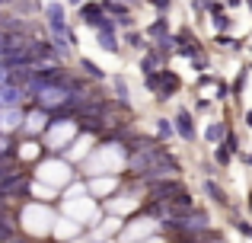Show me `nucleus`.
<instances>
[{
  "mask_svg": "<svg viewBox=\"0 0 252 243\" xmlns=\"http://www.w3.org/2000/svg\"><path fill=\"white\" fill-rule=\"evenodd\" d=\"M58 211L67 214V218H74V221H80L86 231H90V227L96 224L99 218H102V205H99V202L90 195V189H86V179H83V176L74 182V186H67V189L61 192Z\"/></svg>",
  "mask_w": 252,
  "mask_h": 243,
  "instance_id": "1",
  "label": "nucleus"
},
{
  "mask_svg": "<svg viewBox=\"0 0 252 243\" xmlns=\"http://www.w3.org/2000/svg\"><path fill=\"white\" fill-rule=\"evenodd\" d=\"M125 154L122 144H102L99 141L93 147V154L80 163V176L83 179H93V176H125Z\"/></svg>",
  "mask_w": 252,
  "mask_h": 243,
  "instance_id": "2",
  "label": "nucleus"
},
{
  "mask_svg": "<svg viewBox=\"0 0 252 243\" xmlns=\"http://www.w3.org/2000/svg\"><path fill=\"white\" fill-rule=\"evenodd\" d=\"M32 176H35V182H45V186L64 192L67 186H74V182L80 179V167H74L64 154H45L42 160L32 167Z\"/></svg>",
  "mask_w": 252,
  "mask_h": 243,
  "instance_id": "3",
  "label": "nucleus"
},
{
  "mask_svg": "<svg viewBox=\"0 0 252 243\" xmlns=\"http://www.w3.org/2000/svg\"><path fill=\"white\" fill-rule=\"evenodd\" d=\"M58 205H42V202H26L19 205V231L29 234L32 240L35 237H51L58 221Z\"/></svg>",
  "mask_w": 252,
  "mask_h": 243,
  "instance_id": "4",
  "label": "nucleus"
},
{
  "mask_svg": "<svg viewBox=\"0 0 252 243\" xmlns=\"http://www.w3.org/2000/svg\"><path fill=\"white\" fill-rule=\"evenodd\" d=\"M141 83H144V93H147L154 103H160V106L176 103V96L182 93V87H185L182 77H179V70H172V64L163 68V70H157V74L141 77Z\"/></svg>",
  "mask_w": 252,
  "mask_h": 243,
  "instance_id": "5",
  "label": "nucleus"
},
{
  "mask_svg": "<svg viewBox=\"0 0 252 243\" xmlns=\"http://www.w3.org/2000/svg\"><path fill=\"white\" fill-rule=\"evenodd\" d=\"M77 135H80V125H77V119H58V122H51L48 131L42 135L45 154H64V150L77 141Z\"/></svg>",
  "mask_w": 252,
  "mask_h": 243,
  "instance_id": "6",
  "label": "nucleus"
},
{
  "mask_svg": "<svg viewBox=\"0 0 252 243\" xmlns=\"http://www.w3.org/2000/svg\"><path fill=\"white\" fill-rule=\"evenodd\" d=\"M144 189H147L144 202H166V205H176V202H182L185 195L191 192V189L185 186V179H182V176H172V179H154V182H144Z\"/></svg>",
  "mask_w": 252,
  "mask_h": 243,
  "instance_id": "7",
  "label": "nucleus"
},
{
  "mask_svg": "<svg viewBox=\"0 0 252 243\" xmlns=\"http://www.w3.org/2000/svg\"><path fill=\"white\" fill-rule=\"evenodd\" d=\"M160 231L163 227H160L157 218H150L147 211H137V214H131V218L125 221L122 234H118V243H141V240L154 237V234H160Z\"/></svg>",
  "mask_w": 252,
  "mask_h": 243,
  "instance_id": "8",
  "label": "nucleus"
},
{
  "mask_svg": "<svg viewBox=\"0 0 252 243\" xmlns=\"http://www.w3.org/2000/svg\"><path fill=\"white\" fill-rule=\"evenodd\" d=\"M172 125H176V138L182 144H198L201 141V128H198V115L191 112V106L176 103L172 109Z\"/></svg>",
  "mask_w": 252,
  "mask_h": 243,
  "instance_id": "9",
  "label": "nucleus"
},
{
  "mask_svg": "<svg viewBox=\"0 0 252 243\" xmlns=\"http://www.w3.org/2000/svg\"><path fill=\"white\" fill-rule=\"evenodd\" d=\"M201 51H208V45L201 42V35H198L191 26H179L176 29V55L182 58V61H195Z\"/></svg>",
  "mask_w": 252,
  "mask_h": 243,
  "instance_id": "10",
  "label": "nucleus"
},
{
  "mask_svg": "<svg viewBox=\"0 0 252 243\" xmlns=\"http://www.w3.org/2000/svg\"><path fill=\"white\" fill-rule=\"evenodd\" d=\"M201 195L214 208H223V211L233 205V195H230V189L220 182V176H201Z\"/></svg>",
  "mask_w": 252,
  "mask_h": 243,
  "instance_id": "11",
  "label": "nucleus"
},
{
  "mask_svg": "<svg viewBox=\"0 0 252 243\" xmlns=\"http://www.w3.org/2000/svg\"><path fill=\"white\" fill-rule=\"evenodd\" d=\"M109 13H105V6H102V0H86L83 6H77V23L86 26V29H102L105 23H109Z\"/></svg>",
  "mask_w": 252,
  "mask_h": 243,
  "instance_id": "12",
  "label": "nucleus"
},
{
  "mask_svg": "<svg viewBox=\"0 0 252 243\" xmlns=\"http://www.w3.org/2000/svg\"><path fill=\"white\" fill-rule=\"evenodd\" d=\"M48 125H51V115L32 103V106H26V122H23V131L16 138H42L48 131Z\"/></svg>",
  "mask_w": 252,
  "mask_h": 243,
  "instance_id": "13",
  "label": "nucleus"
},
{
  "mask_svg": "<svg viewBox=\"0 0 252 243\" xmlns=\"http://www.w3.org/2000/svg\"><path fill=\"white\" fill-rule=\"evenodd\" d=\"M172 58H176V55H169V51H163V48H157V45H150L144 55H137V70H141V77L157 74V70L169 68Z\"/></svg>",
  "mask_w": 252,
  "mask_h": 243,
  "instance_id": "14",
  "label": "nucleus"
},
{
  "mask_svg": "<svg viewBox=\"0 0 252 243\" xmlns=\"http://www.w3.org/2000/svg\"><path fill=\"white\" fill-rule=\"evenodd\" d=\"M122 182H125V176H93V179H86V189H90V195L99 205H105L122 189Z\"/></svg>",
  "mask_w": 252,
  "mask_h": 243,
  "instance_id": "15",
  "label": "nucleus"
},
{
  "mask_svg": "<svg viewBox=\"0 0 252 243\" xmlns=\"http://www.w3.org/2000/svg\"><path fill=\"white\" fill-rule=\"evenodd\" d=\"M122 227H125V218H118V214H105V211H102V218H99L86 234H90L93 240H102V243H109V240L118 243V234H122Z\"/></svg>",
  "mask_w": 252,
  "mask_h": 243,
  "instance_id": "16",
  "label": "nucleus"
},
{
  "mask_svg": "<svg viewBox=\"0 0 252 243\" xmlns=\"http://www.w3.org/2000/svg\"><path fill=\"white\" fill-rule=\"evenodd\" d=\"M86 227L80 221L67 218V214H58L55 221V231H51V243H77V237H83Z\"/></svg>",
  "mask_w": 252,
  "mask_h": 243,
  "instance_id": "17",
  "label": "nucleus"
},
{
  "mask_svg": "<svg viewBox=\"0 0 252 243\" xmlns=\"http://www.w3.org/2000/svg\"><path fill=\"white\" fill-rule=\"evenodd\" d=\"M70 96H74V93H67L64 87H55V83H48V87H42L35 96H32V103H35L38 109H45V112H55V109L64 106Z\"/></svg>",
  "mask_w": 252,
  "mask_h": 243,
  "instance_id": "18",
  "label": "nucleus"
},
{
  "mask_svg": "<svg viewBox=\"0 0 252 243\" xmlns=\"http://www.w3.org/2000/svg\"><path fill=\"white\" fill-rule=\"evenodd\" d=\"M45 157V144L42 138H16V160L23 163V167H35L38 160Z\"/></svg>",
  "mask_w": 252,
  "mask_h": 243,
  "instance_id": "19",
  "label": "nucleus"
},
{
  "mask_svg": "<svg viewBox=\"0 0 252 243\" xmlns=\"http://www.w3.org/2000/svg\"><path fill=\"white\" fill-rule=\"evenodd\" d=\"M74 68L80 70L90 83H109V70H105L96 58H90V55H77L74 58Z\"/></svg>",
  "mask_w": 252,
  "mask_h": 243,
  "instance_id": "20",
  "label": "nucleus"
},
{
  "mask_svg": "<svg viewBox=\"0 0 252 243\" xmlns=\"http://www.w3.org/2000/svg\"><path fill=\"white\" fill-rule=\"evenodd\" d=\"M230 128H233V122H230L227 115H220V119H211V122L201 128V141L211 144V147H217V144H220L223 138L230 135Z\"/></svg>",
  "mask_w": 252,
  "mask_h": 243,
  "instance_id": "21",
  "label": "nucleus"
},
{
  "mask_svg": "<svg viewBox=\"0 0 252 243\" xmlns=\"http://www.w3.org/2000/svg\"><path fill=\"white\" fill-rule=\"evenodd\" d=\"M96 144H99V141H96L93 135H83V131H80V135H77V141L70 144L67 150H64V157H67V160L74 163V167H80V163L86 160V157L93 154V147H96Z\"/></svg>",
  "mask_w": 252,
  "mask_h": 243,
  "instance_id": "22",
  "label": "nucleus"
},
{
  "mask_svg": "<svg viewBox=\"0 0 252 243\" xmlns=\"http://www.w3.org/2000/svg\"><path fill=\"white\" fill-rule=\"evenodd\" d=\"M23 122H26V106L0 109V131H3V135H19V131H23Z\"/></svg>",
  "mask_w": 252,
  "mask_h": 243,
  "instance_id": "23",
  "label": "nucleus"
},
{
  "mask_svg": "<svg viewBox=\"0 0 252 243\" xmlns=\"http://www.w3.org/2000/svg\"><path fill=\"white\" fill-rule=\"evenodd\" d=\"M122 45H125V51H134V55H144V51L150 48V38L144 35V29H141V26H134V29L122 32Z\"/></svg>",
  "mask_w": 252,
  "mask_h": 243,
  "instance_id": "24",
  "label": "nucleus"
},
{
  "mask_svg": "<svg viewBox=\"0 0 252 243\" xmlns=\"http://www.w3.org/2000/svg\"><path fill=\"white\" fill-rule=\"evenodd\" d=\"M150 135H154L157 141L169 144L172 138H176V125H172V115H154V125H150Z\"/></svg>",
  "mask_w": 252,
  "mask_h": 243,
  "instance_id": "25",
  "label": "nucleus"
},
{
  "mask_svg": "<svg viewBox=\"0 0 252 243\" xmlns=\"http://www.w3.org/2000/svg\"><path fill=\"white\" fill-rule=\"evenodd\" d=\"M211 160H214L220 170H230L236 163V154L227 147V144H217V147H211Z\"/></svg>",
  "mask_w": 252,
  "mask_h": 243,
  "instance_id": "26",
  "label": "nucleus"
},
{
  "mask_svg": "<svg viewBox=\"0 0 252 243\" xmlns=\"http://www.w3.org/2000/svg\"><path fill=\"white\" fill-rule=\"evenodd\" d=\"M208 19H211V29H214V35L233 32V19H230V13H220V16H208Z\"/></svg>",
  "mask_w": 252,
  "mask_h": 243,
  "instance_id": "27",
  "label": "nucleus"
},
{
  "mask_svg": "<svg viewBox=\"0 0 252 243\" xmlns=\"http://www.w3.org/2000/svg\"><path fill=\"white\" fill-rule=\"evenodd\" d=\"M214 106H217V103H214V100H208V96H195V100H191V112H195L198 119H201V115H208Z\"/></svg>",
  "mask_w": 252,
  "mask_h": 243,
  "instance_id": "28",
  "label": "nucleus"
},
{
  "mask_svg": "<svg viewBox=\"0 0 252 243\" xmlns=\"http://www.w3.org/2000/svg\"><path fill=\"white\" fill-rule=\"evenodd\" d=\"M191 3V13H195L198 19H208V6H211V0H189Z\"/></svg>",
  "mask_w": 252,
  "mask_h": 243,
  "instance_id": "29",
  "label": "nucleus"
},
{
  "mask_svg": "<svg viewBox=\"0 0 252 243\" xmlns=\"http://www.w3.org/2000/svg\"><path fill=\"white\" fill-rule=\"evenodd\" d=\"M240 163L246 167V173H249V182H252V150H243V154H240Z\"/></svg>",
  "mask_w": 252,
  "mask_h": 243,
  "instance_id": "30",
  "label": "nucleus"
},
{
  "mask_svg": "<svg viewBox=\"0 0 252 243\" xmlns=\"http://www.w3.org/2000/svg\"><path fill=\"white\" fill-rule=\"evenodd\" d=\"M141 243H172V240L160 231V234H154V237H147V240H141Z\"/></svg>",
  "mask_w": 252,
  "mask_h": 243,
  "instance_id": "31",
  "label": "nucleus"
},
{
  "mask_svg": "<svg viewBox=\"0 0 252 243\" xmlns=\"http://www.w3.org/2000/svg\"><path fill=\"white\" fill-rule=\"evenodd\" d=\"M223 6H227V13H233L240 6H246V0H223Z\"/></svg>",
  "mask_w": 252,
  "mask_h": 243,
  "instance_id": "32",
  "label": "nucleus"
},
{
  "mask_svg": "<svg viewBox=\"0 0 252 243\" xmlns=\"http://www.w3.org/2000/svg\"><path fill=\"white\" fill-rule=\"evenodd\" d=\"M243 125H246V131H252V106L243 109Z\"/></svg>",
  "mask_w": 252,
  "mask_h": 243,
  "instance_id": "33",
  "label": "nucleus"
},
{
  "mask_svg": "<svg viewBox=\"0 0 252 243\" xmlns=\"http://www.w3.org/2000/svg\"><path fill=\"white\" fill-rule=\"evenodd\" d=\"M246 214H249V218H252V189H249V192H246Z\"/></svg>",
  "mask_w": 252,
  "mask_h": 243,
  "instance_id": "34",
  "label": "nucleus"
},
{
  "mask_svg": "<svg viewBox=\"0 0 252 243\" xmlns=\"http://www.w3.org/2000/svg\"><path fill=\"white\" fill-rule=\"evenodd\" d=\"M115 3H128V6H131V10H134V6H141V3H144V0H115Z\"/></svg>",
  "mask_w": 252,
  "mask_h": 243,
  "instance_id": "35",
  "label": "nucleus"
},
{
  "mask_svg": "<svg viewBox=\"0 0 252 243\" xmlns=\"http://www.w3.org/2000/svg\"><path fill=\"white\" fill-rule=\"evenodd\" d=\"M64 3H67V6H74V10H77V6H83L86 0H64Z\"/></svg>",
  "mask_w": 252,
  "mask_h": 243,
  "instance_id": "36",
  "label": "nucleus"
},
{
  "mask_svg": "<svg viewBox=\"0 0 252 243\" xmlns=\"http://www.w3.org/2000/svg\"><path fill=\"white\" fill-rule=\"evenodd\" d=\"M246 68H252V48H246Z\"/></svg>",
  "mask_w": 252,
  "mask_h": 243,
  "instance_id": "37",
  "label": "nucleus"
},
{
  "mask_svg": "<svg viewBox=\"0 0 252 243\" xmlns=\"http://www.w3.org/2000/svg\"><path fill=\"white\" fill-rule=\"evenodd\" d=\"M13 3H16V0H0V6H13Z\"/></svg>",
  "mask_w": 252,
  "mask_h": 243,
  "instance_id": "38",
  "label": "nucleus"
}]
</instances>
